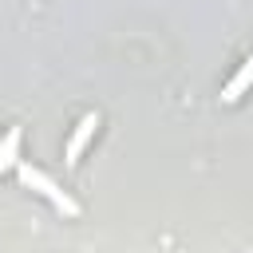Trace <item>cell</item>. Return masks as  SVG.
Segmentation results:
<instances>
[{
  "mask_svg": "<svg viewBox=\"0 0 253 253\" xmlns=\"http://www.w3.org/2000/svg\"><path fill=\"white\" fill-rule=\"evenodd\" d=\"M249 83H253V55H249V59H245V67L229 79V87H225V95H221V99H225V103H237V99H241V91H245Z\"/></svg>",
  "mask_w": 253,
  "mask_h": 253,
  "instance_id": "6da1fadb",
  "label": "cell"
},
{
  "mask_svg": "<svg viewBox=\"0 0 253 253\" xmlns=\"http://www.w3.org/2000/svg\"><path fill=\"white\" fill-rule=\"evenodd\" d=\"M24 178H28V182H36V186H40L43 194H51V198H55V202H59V206H63L67 213H79V206H75V202H67V198H59V194H55V186H51V182H47V178H43L40 170H32V166H24Z\"/></svg>",
  "mask_w": 253,
  "mask_h": 253,
  "instance_id": "7a4b0ae2",
  "label": "cell"
},
{
  "mask_svg": "<svg viewBox=\"0 0 253 253\" xmlns=\"http://www.w3.org/2000/svg\"><path fill=\"white\" fill-rule=\"evenodd\" d=\"M95 123H99L95 115H87V119H83V126H79V134H75V138H71V146H67V162H79V150H83V142L91 138V130H95Z\"/></svg>",
  "mask_w": 253,
  "mask_h": 253,
  "instance_id": "3957f363",
  "label": "cell"
},
{
  "mask_svg": "<svg viewBox=\"0 0 253 253\" xmlns=\"http://www.w3.org/2000/svg\"><path fill=\"white\" fill-rule=\"evenodd\" d=\"M16 146H20V130H12V134H8V142L0 146V170H4L8 162H12V154H16Z\"/></svg>",
  "mask_w": 253,
  "mask_h": 253,
  "instance_id": "277c9868",
  "label": "cell"
}]
</instances>
